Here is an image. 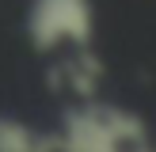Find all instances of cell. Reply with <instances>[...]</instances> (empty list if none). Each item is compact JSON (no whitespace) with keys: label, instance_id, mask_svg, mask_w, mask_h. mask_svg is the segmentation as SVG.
I'll return each instance as SVG.
<instances>
[{"label":"cell","instance_id":"cell-1","mask_svg":"<svg viewBox=\"0 0 156 152\" xmlns=\"http://www.w3.org/2000/svg\"><path fill=\"white\" fill-rule=\"evenodd\" d=\"M27 38L34 50L50 53L61 42H91V0H34L27 12Z\"/></svg>","mask_w":156,"mask_h":152},{"label":"cell","instance_id":"cell-2","mask_svg":"<svg viewBox=\"0 0 156 152\" xmlns=\"http://www.w3.org/2000/svg\"><path fill=\"white\" fill-rule=\"evenodd\" d=\"M57 152H126V144L103 122L99 103H88L65 114V126L57 133Z\"/></svg>","mask_w":156,"mask_h":152},{"label":"cell","instance_id":"cell-3","mask_svg":"<svg viewBox=\"0 0 156 152\" xmlns=\"http://www.w3.org/2000/svg\"><path fill=\"white\" fill-rule=\"evenodd\" d=\"M0 152H57V137H42L30 126L0 114Z\"/></svg>","mask_w":156,"mask_h":152},{"label":"cell","instance_id":"cell-4","mask_svg":"<svg viewBox=\"0 0 156 152\" xmlns=\"http://www.w3.org/2000/svg\"><path fill=\"white\" fill-rule=\"evenodd\" d=\"M133 152H156V148H152V144H145V141H141V144H133Z\"/></svg>","mask_w":156,"mask_h":152}]
</instances>
